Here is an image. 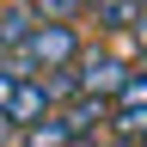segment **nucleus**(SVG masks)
Masks as SVG:
<instances>
[{
	"label": "nucleus",
	"mask_w": 147,
	"mask_h": 147,
	"mask_svg": "<svg viewBox=\"0 0 147 147\" xmlns=\"http://www.w3.org/2000/svg\"><path fill=\"white\" fill-rule=\"evenodd\" d=\"M43 117H49V98H43L37 80H25V86L12 92V104L0 110V123H12V129H31V123H43Z\"/></svg>",
	"instance_id": "3"
},
{
	"label": "nucleus",
	"mask_w": 147,
	"mask_h": 147,
	"mask_svg": "<svg viewBox=\"0 0 147 147\" xmlns=\"http://www.w3.org/2000/svg\"><path fill=\"white\" fill-rule=\"evenodd\" d=\"M123 80H129V67L117 61V55H98V49H92V55H80V61H74V86H80V98H117V92H123Z\"/></svg>",
	"instance_id": "1"
},
{
	"label": "nucleus",
	"mask_w": 147,
	"mask_h": 147,
	"mask_svg": "<svg viewBox=\"0 0 147 147\" xmlns=\"http://www.w3.org/2000/svg\"><path fill=\"white\" fill-rule=\"evenodd\" d=\"M92 18H98V31H135L141 25V0H92Z\"/></svg>",
	"instance_id": "6"
},
{
	"label": "nucleus",
	"mask_w": 147,
	"mask_h": 147,
	"mask_svg": "<svg viewBox=\"0 0 147 147\" xmlns=\"http://www.w3.org/2000/svg\"><path fill=\"white\" fill-rule=\"evenodd\" d=\"M141 12H147V0H141Z\"/></svg>",
	"instance_id": "11"
},
{
	"label": "nucleus",
	"mask_w": 147,
	"mask_h": 147,
	"mask_svg": "<svg viewBox=\"0 0 147 147\" xmlns=\"http://www.w3.org/2000/svg\"><path fill=\"white\" fill-rule=\"evenodd\" d=\"M18 147H74V129L61 110H49L43 123H31V129H18Z\"/></svg>",
	"instance_id": "5"
},
{
	"label": "nucleus",
	"mask_w": 147,
	"mask_h": 147,
	"mask_svg": "<svg viewBox=\"0 0 147 147\" xmlns=\"http://www.w3.org/2000/svg\"><path fill=\"white\" fill-rule=\"evenodd\" d=\"M31 31H37V12L25 6V0H12V6L0 12V61L25 49V43H31Z\"/></svg>",
	"instance_id": "2"
},
{
	"label": "nucleus",
	"mask_w": 147,
	"mask_h": 147,
	"mask_svg": "<svg viewBox=\"0 0 147 147\" xmlns=\"http://www.w3.org/2000/svg\"><path fill=\"white\" fill-rule=\"evenodd\" d=\"M110 104H117V117H147V74H129Z\"/></svg>",
	"instance_id": "7"
},
{
	"label": "nucleus",
	"mask_w": 147,
	"mask_h": 147,
	"mask_svg": "<svg viewBox=\"0 0 147 147\" xmlns=\"http://www.w3.org/2000/svg\"><path fill=\"white\" fill-rule=\"evenodd\" d=\"M67 6H74V12H92V0H67Z\"/></svg>",
	"instance_id": "10"
},
{
	"label": "nucleus",
	"mask_w": 147,
	"mask_h": 147,
	"mask_svg": "<svg viewBox=\"0 0 147 147\" xmlns=\"http://www.w3.org/2000/svg\"><path fill=\"white\" fill-rule=\"evenodd\" d=\"M135 43H141V49H147V18H141V25H135Z\"/></svg>",
	"instance_id": "9"
},
{
	"label": "nucleus",
	"mask_w": 147,
	"mask_h": 147,
	"mask_svg": "<svg viewBox=\"0 0 147 147\" xmlns=\"http://www.w3.org/2000/svg\"><path fill=\"white\" fill-rule=\"evenodd\" d=\"M141 147H147V141H141Z\"/></svg>",
	"instance_id": "12"
},
{
	"label": "nucleus",
	"mask_w": 147,
	"mask_h": 147,
	"mask_svg": "<svg viewBox=\"0 0 147 147\" xmlns=\"http://www.w3.org/2000/svg\"><path fill=\"white\" fill-rule=\"evenodd\" d=\"M18 86H25V80H18V67H12V61H0V110L12 104V92H18Z\"/></svg>",
	"instance_id": "8"
},
{
	"label": "nucleus",
	"mask_w": 147,
	"mask_h": 147,
	"mask_svg": "<svg viewBox=\"0 0 147 147\" xmlns=\"http://www.w3.org/2000/svg\"><path fill=\"white\" fill-rule=\"evenodd\" d=\"M61 117L74 129V141H98V129L110 123V104L104 98H74V104H61Z\"/></svg>",
	"instance_id": "4"
}]
</instances>
